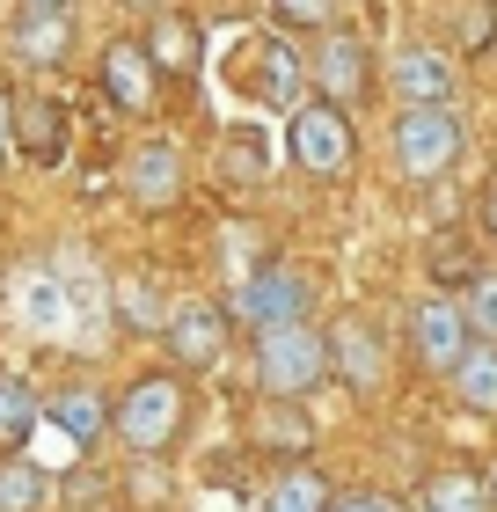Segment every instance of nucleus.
Masks as SVG:
<instances>
[{"instance_id":"nucleus-8","label":"nucleus","mask_w":497,"mask_h":512,"mask_svg":"<svg viewBox=\"0 0 497 512\" xmlns=\"http://www.w3.org/2000/svg\"><path fill=\"white\" fill-rule=\"evenodd\" d=\"M329 374H337L351 395H373V388L388 381V344H381V330L359 322V315H344L337 330H329Z\"/></svg>"},{"instance_id":"nucleus-2","label":"nucleus","mask_w":497,"mask_h":512,"mask_svg":"<svg viewBox=\"0 0 497 512\" xmlns=\"http://www.w3.org/2000/svg\"><path fill=\"white\" fill-rule=\"evenodd\" d=\"M461 147H468V132L454 118V103H402V118H395V169L410 183H439L461 161Z\"/></svg>"},{"instance_id":"nucleus-29","label":"nucleus","mask_w":497,"mask_h":512,"mask_svg":"<svg viewBox=\"0 0 497 512\" xmlns=\"http://www.w3.org/2000/svg\"><path fill=\"white\" fill-rule=\"evenodd\" d=\"M329 512H402V505L381 491H344V498H329Z\"/></svg>"},{"instance_id":"nucleus-22","label":"nucleus","mask_w":497,"mask_h":512,"mask_svg":"<svg viewBox=\"0 0 497 512\" xmlns=\"http://www.w3.org/2000/svg\"><path fill=\"white\" fill-rule=\"evenodd\" d=\"M147 59H154V74H191L198 66V30L183 15H161L154 37H147Z\"/></svg>"},{"instance_id":"nucleus-6","label":"nucleus","mask_w":497,"mask_h":512,"mask_svg":"<svg viewBox=\"0 0 497 512\" xmlns=\"http://www.w3.org/2000/svg\"><path fill=\"white\" fill-rule=\"evenodd\" d=\"M307 74H315V96L322 103H337L351 110L373 88V52H366V37H351V30H329L322 37V52L307 59Z\"/></svg>"},{"instance_id":"nucleus-15","label":"nucleus","mask_w":497,"mask_h":512,"mask_svg":"<svg viewBox=\"0 0 497 512\" xmlns=\"http://www.w3.org/2000/svg\"><path fill=\"white\" fill-rule=\"evenodd\" d=\"M454 395H461V410H476V417H497V344H468V352L454 359Z\"/></svg>"},{"instance_id":"nucleus-3","label":"nucleus","mask_w":497,"mask_h":512,"mask_svg":"<svg viewBox=\"0 0 497 512\" xmlns=\"http://www.w3.org/2000/svg\"><path fill=\"white\" fill-rule=\"evenodd\" d=\"M110 432L125 439L132 454H169L183 432V388L169 374H139L125 395L110 403Z\"/></svg>"},{"instance_id":"nucleus-18","label":"nucleus","mask_w":497,"mask_h":512,"mask_svg":"<svg viewBox=\"0 0 497 512\" xmlns=\"http://www.w3.org/2000/svg\"><path fill=\"white\" fill-rule=\"evenodd\" d=\"M264 512H329V476L307 461H286V476L264 491Z\"/></svg>"},{"instance_id":"nucleus-24","label":"nucleus","mask_w":497,"mask_h":512,"mask_svg":"<svg viewBox=\"0 0 497 512\" xmlns=\"http://www.w3.org/2000/svg\"><path fill=\"white\" fill-rule=\"evenodd\" d=\"M461 322H468V337H476V344H497V271H468Z\"/></svg>"},{"instance_id":"nucleus-27","label":"nucleus","mask_w":497,"mask_h":512,"mask_svg":"<svg viewBox=\"0 0 497 512\" xmlns=\"http://www.w3.org/2000/svg\"><path fill=\"white\" fill-rule=\"evenodd\" d=\"M329 8L337 0H271V15L293 22V30H329Z\"/></svg>"},{"instance_id":"nucleus-31","label":"nucleus","mask_w":497,"mask_h":512,"mask_svg":"<svg viewBox=\"0 0 497 512\" xmlns=\"http://www.w3.org/2000/svg\"><path fill=\"white\" fill-rule=\"evenodd\" d=\"M15 8H22V15H59L66 0H15Z\"/></svg>"},{"instance_id":"nucleus-17","label":"nucleus","mask_w":497,"mask_h":512,"mask_svg":"<svg viewBox=\"0 0 497 512\" xmlns=\"http://www.w3.org/2000/svg\"><path fill=\"white\" fill-rule=\"evenodd\" d=\"M424 512H490V483L476 469H432L424 476Z\"/></svg>"},{"instance_id":"nucleus-23","label":"nucleus","mask_w":497,"mask_h":512,"mask_svg":"<svg viewBox=\"0 0 497 512\" xmlns=\"http://www.w3.org/2000/svg\"><path fill=\"white\" fill-rule=\"evenodd\" d=\"M44 498H52V476L37 461L8 454V469H0V512H44Z\"/></svg>"},{"instance_id":"nucleus-25","label":"nucleus","mask_w":497,"mask_h":512,"mask_svg":"<svg viewBox=\"0 0 497 512\" xmlns=\"http://www.w3.org/2000/svg\"><path fill=\"white\" fill-rule=\"evenodd\" d=\"M117 315H125L132 337H154V322H169L161 315V293L147 286V278H125V286H117Z\"/></svg>"},{"instance_id":"nucleus-33","label":"nucleus","mask_w":497,"mask_h":512,"mask_svg":"<svg viewBox=\"0 0 497 512\" xmlns=\"http://www.w3.org/2000/svg\"><path fill=\"white\" fill-rule=\"evenodd\" d=\"M490 505H497V469H490Z\"/></svg>"},{"instance_id":"nucleus-5","label":"nucleus","mask_w":497,"mask_h":512,"mask_svg":"<svg viewBox=\"0 0 497 512\" xmlns=\"http://www.w3.org/2000/svg\"><path fill=\"white\" fill-rule=\"evenodd\" d=\"M307 308H315V286H307V271L293 264H264L242 278V293H234V315L227 322H249L256 337L264 330H286V322H307Z\"/></svg>"},{"instance_id":"nucleus-30","label":"nucleus","mask_w":497,"mask_h":512,"mask_svg":"<svg viewBox=\"0 0 497 512\" xmlns=\"http://www.w3.org/2000/svg\"><path fill=\"white\" fill-rule=\"evenodd\" d=\"M8 147H15V103H8V88H0V161H8Z\"/></svg>"},{"instance_id":"nucleus-19","label":"nucleus","mask_w":497,"mask_h":512,"mask_svg":"<svg viewBox=\"0 0 497 512\" xmlns=\"http://www.w3.org/2000/svg\"><path fill=\"white\" fill-rule=\"evenodd\" d=\"M37 417H44L37 388L15 381V374H0V454H22V439L37 432Z\"/></svg>"},{"instance_id":"nucleus-4","label":"nucleus","mask_w":497,"mask_h":512,"mask_svg":"<svg viewBox=\"0 0 497 512\" xmlns=\"http://www.w3.org/2000/svg\"><path fill=\"white\" fill-rule=\"evenodd\" d=\"M286 147L300 161V176H344L351 161H359V132H351V118L337 103H322V96H307L293 103V118H286Z\"/></svg>"},{"instance_id":"nucleus-28","label":"nucleus","mask_w":497,"mask_h":512,"mask_svg":"<svg viewBox=\"0 0 497 512\" xmlns=\"http://www.w3.org/2000/svg\"><path fill=\"white\" fill-rule=\"evenodd\" d=\"M490 37H497V8H490V0H468V15H461V44H468V52H483Z\"/></svg>"},{"instance_id":"nucleus-26","label":"nucleus","mask_w":497,"mask_h":512,"mask_svg":"<svg viewBox=\"0 0 497 512\" xmlns=\"http://www.w3.org/2000/svg\"><path fill=\"white\" fill-rule=\"evenodd\" d=\"M256 439H264V447H278V454H307V439H315V425H307L300 410H264L256 417Z\"/></svg>"},{"instance_id":"nucleus-1","label":"nucleus","mask_w":497,"mask_h":512,"mask_svg":"<svg viewBox=\"0 0 497 512\" xmlns=\"http://www.w3.org/2000/svg\"><path fill=\"white\" fill-rule=\"evenodd\" d=\"M329 381V337L307 330V322H286V330H264L256 337V388L271 403H300L307 388Z\"/></svg>"},{"instance_id":"nucleus-11","label":"nucleus","mask_w":497,"mask_h":512,"mask_svg":"<svg viewBox=\"0 0 497 512\" xmlns=\"http://www.w3.org/2000/svg\"><path fill=\"white\" fill-rule=\"evenodd\" d=\"M388 88L402 103H454V59L439 44H402L388 59Z\"/></svg>"},{"instance_id":"nucleus-32","label":"nucleus","mask_w":497,"mask_h":512,"mask_svg":"<svg viewBox=\"0 0 497 512\" xmlns=\"http://www.w3.org/2000/svg\"><path fill=\"white\" fill-rule=\"evenodd\" d=\"M483 220H490V242H497V198H490V213H483Z\"/></svg>"},{"instance_id":"nucleus-7","label":"nucleus","mask_w":497,"mask_h":512,"mask_svg":"<svg viewBox=\"0 0 497 512\" xmlns=\"http://www.w3.org/2000/svg\"><path fill=\"white\" fill-rule=\"evenodd\" d=\"M468 322H461V300H446V293H432V300H417L410 308V352H417V366L424 374H454V359L468 352Z\"/></svg>"},{"instance_id":"nucleus-10","label":"nucleus","mask_w":497,"mask_h":512,"mask_svg":"<svg viewBox=\"0 0 497 512\" xmlns=\"http://www.w3.org/2000/svg\"><path fill=\"white\" fill-rule=\"evenodd\" d=\"M161 337H169L176 366H198V374L227 359V315L212 308V300H183V308L161 322Z\"/></svg>"},{"instance_id":"nucleus-9","label":"nucleus","mask_w":497,"mask_h":512,"mask_svg":"<svg viewBox=\"0 0 497 512\" xmlns=\"http://www.w3.org/2000/svg\"><path fill=\"white\" fill-rule=\"evenodd\" d=\"M125 198L139 205V213H169V205L183 198V154L169 147V139H139V147L125 154Z\"/></svg>"},{"instance_id":"nucleus-12","label":"nucleus","mask_w":497,"mask_h":512,"mask_svg":"<svg viewBox=\"0 0 497 512\" xmlns=\"http://www.w3.org/2000/svg\"><path fill=\"white\" fill-rule=\"evenodd\" d=\"M103 88H110V103L117 110H147L154 103V59H147V44H132V37H117L110 52H103Z\"/></svg>"},{"instance_id":"nucleus-21","label":"nucleus","mask_w":497,"mask_h":512,"mask_svg":"<svg viewBox=\"0 0 497 512\" xmlns=\"http://www.w3.org/2000/svg\"><path fill=\"white\" fill-rule=\"evenodd\" d=\"M66 293L59 286V271H22V315H30V330H44V337H59L66 330Z\"/></svg>"},{"instance_id":"nucleus-20","label":"nucleus","mask_w":497,"mask_h":512,"mask_svg":"<svg viewBox=\"0 0 497 512\" xmlns=\"http://www.w3.org/2000/svg\"><path fill=\"white\" fill-rule=\"evenodd\" d=\"M15 132H22V154H30L37 169H52V161L66 154V110L59 103H30L15 118Z\"/></svg>"},{"instance_id":"nucleus-16","label":"nucleus","mask_w":497,"mask_h":512,"mask_svg":"<svg viewBox=\"0 0 497 512\" xmlns=\"http://www.w3.org/2000/svg\"><path fill=\"white\" fill-rule=\"evenodd\" d=\"M66 44H74L66 8H59V15H22V22H15V59H22V66H59Z\"/></svg>"},{"instance_id":"nucleus-13","label":"nucleus","mask_w":497,"mask_h":512,"mask_svg":"<svg viewBox=\"0 0 497 512\" xmlns=\"http://www.w3.org/2000/svg\"><path fill=\"white\" fill-rule=\"evenodd\" d=\"M44 417L74 439V447H96V439L110 432V395L103 388H88V381H74V388H59L52 403H44Z\"/></svg>"},{"instance_id":"nucleus-14","label":"nucleus","mask_w":497,"mask_h":512,"mask_svg":"<svg viewBox=\"0 0 497 512\" xmlns=\"http://www.w3.org/2000/svg\"><path fill=\"white\" fill-rule=\"evenodd\" d=\"M300 88V52L286 37H256L249 44V96L256 103H293Z\"/></svg>"}]
</instances>
